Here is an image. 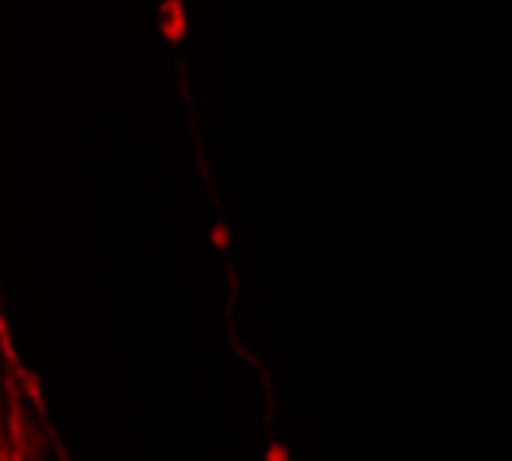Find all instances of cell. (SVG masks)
I'll list each match as a JSON object with an SVG mask.
<instances>
[{
  "label": "cell",
  "mask_w": 512,
  "mask_h": 461,
  "mask_svg": "<svg viewBox=\"0 0 512 461\" xmlns=\"http://www.w3.org/2000/svg\"><path fill=\"white\" fill-rule=\"evenodd\" d=\"M266 461H290V452H287V446L275 440V443L269 446V452H266Z\"/></svg>",
  "instance_id": "6da1fadb"
}]
</instances>
